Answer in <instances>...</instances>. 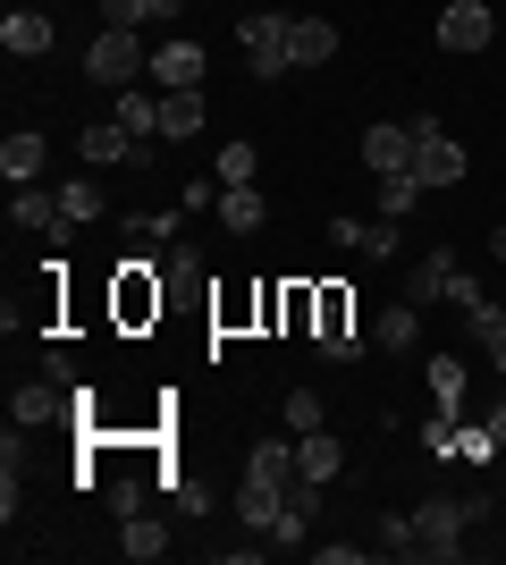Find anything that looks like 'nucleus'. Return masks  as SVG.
<instances>
[{"label":"nucleus","mask_w":506,"mask_h":565,"mask_svg":"<svg viewBox=\"0 0 506 565\" xmlns=\"http://www.w3.org/2000/svg\"><path fill=\"white\" fill-rule=\"evenodd\" d=\"M144 68H152V60H144V43H136V25H101L94 43H85V76L110 85V94H127Z\"/></svg>","instance_id":"1"},{"label":"nucleus","mask_w":506,"mask_h":565,"mask_svg":"<svg viewBox=\"0 0 506 565\" xmlns=\"http://www.w3.org/2000/svg\"><path fill=\"white\" fill-rule=\"evenodd\" d=\"M473 515H482V498H422V507H413V541H422V557H456Z\"/></svg>","instance_id":"2"},{"label":"nucleus","mask_w":506,"mask_h":565,"mask_svg":"<svg viewBox=\"0 0 506 565\" xmlns=\"http://www.w3.org/2000/svg\"><path fill=\"white\" fill-rule=\"evenodd\" d=\"M406 127H413V178H422V186H456L464 169H473V161H464V143L448 136V127H439L431 110H422V118H406Z\"/></svg>","instance_id":"3"},{"label":"nucleus","mask_w":506,"mask_h":565,"mask_svg":"<svg viewBox=\"0 0 506 565\" xmlns=\"http://www.w3.org/2000/svg\"><path fill=\"white\" fill-rule=\"evenodd\" d=\"M489 34H506L489 18V0H448L439 9V51H489Z\"/></svg>","instance_id":"4"},{"label":"nucleus","mask_w":506,"mask_h":565,"mask_svg":"<svg viewBox=\"0 0 506 565\" xmlns=\"http://www.w3.org/2000/svg\"><path fill=\"white\" fill-rule=\"evenodd\" d=\"M76 152H85L94 169H119V161H136V169H144V161H152V143H144V136H127L119 118H101V127H85V136H76Z\"/></svg>","instance_id":"5"},{"label":"nucleus","mask_w":506,"mask_h":565,"mask_svg":"<svg viewBox=\"0 0 506 565\" xmlns=\"http://www.w3.org/2000/svg\"><path fill=\"white\" fill-rule=\"evenodd\" d=\"M9 220H18V228H34V236H68V228H76V220L60 212V186H43V178L9 194Z\"/></svg>","instance_id":"6"},{"label":"nucleus","mask_w":506,"mask_h":565,"mask_svg":"<svg viewBox=\"0 0 506 565\" xmlns=\"http://www.w3.org/2000/svg\"><path fill=\"white\" fill-rule=\"evenodd\" d=\"M237 43L254 60V76H288V18H245Z\"/></svg>","instance_id":"7"},{"label":"nucleus","mask_w":506,"mask_h":565,"mask_svg":"<svg viewBox=\"0 0 506 565\" xmlns=\"http://www.w3.org/2000/svg\"><path fill=\"white\" fill-rule=\"evenodd\" d=\"M152 85L161 94H203V43H161L152 51Z\"/></svg>","instance_id":"8"},{"label":"nucleus","mask_w":506,"mask_h":565,"mask_svg":"<svg viewBox=\"0 0 506 565\" xmlns=\"http://www.w3.org/2000/svg\"><path fill=\"white\" fill-rule=\"evenodd\" d=\"M279 507H288V481H262V472H245V481H237V523L270 532V523H279Z\"/></svg>","instance_id":"9"},{"label":"nucleus","mask_w":506,"mask_h":565,"mask_svg":"<svg viewBox=\"0 0 506 565\" xmlns=\"http://www.w3.org/2000/svg\"><path fill=\"white\" fill-rule=\"evenodd\" d=\"M363 169H372V178L413 169V127H363Z\"/></svg>","instance_id":"10"},{"label":"nucleus","mask_w":506,"mask_h":565,"mask_svg":"<svg viewBox=\"0 0 506 565\" xmlns=\"http://www.w3.org/2000/svg\"><path fill=\"white\" fill-rule=\"evenodd\" d=\"M330 236H337V245H355V254H372V262L397 254V220H355V212H337Z\"/></svg>","instance_id":"11"},{"label":"nucleus","mask_w":506,"mask_h":565,"mask_svg":"<svg viewBox=\"0 0 506 565\" xmlns=\"http://www.w3.org/2000/svg\"><path fill=\"white\" fill-rule=\"evenodd\" d=\"M337 51V25L330 18H288V68H321Z\"/></svg>","instance_id":"12"},{"label":"nucleus","mask_w":506,"mask_h":565,"mask_svg":"<svg viewBox=\"0 0 506 565\" xmlns=\"http://www.w3.org/2000/svg\"><path fill=\"white\" fill-rule=\"evenodd\" d=\"M448 270H456V254H448V245H439V254H422L406 270V305L422 312V305H448Z\"/></svg>","instance_id":"13"},{"label":"nucleus","mask_w":506,"mask_h":565,"mask_svg":"<svg viewBox=\"0 0 506 565\" xmlns=\"http://www.w3.org/2000/svg\"><path fill=\"white\" fill-rule=\"evenodd\" d=\"M0 43H9V60H43L51 51V18L43 9H9V18H0Z\"/></svg>","instance_id":"14"},{"label":"nucleus","mask_w":506,"mask_h":565,"mask_svg":"<svg viewBox=\"0 0 506 565\" xmlns=\"http://www.w3.org/2000/svg\"><path fill=\"white\" fill-rule=\"evenodd\" d=\"M119 312L127 321H144V312H161V279H152V262H119Z\"/></svg>","instance_id":"15"},{"label":"nucleus","mask_w":506,"mask_h":565,"mask_svg":"<svg viewBox=\"0 0 506 565\" xmlns=\"http://www.w3.org/2000/svg\"><path fill=\"white\" fill-rule=\"evenodd\" d=\"M337 465H346V448L330 439V423L295 439V472H304V481H337Z\"/></svg>","instance_id":"16"},{"label":"nucleus","mask_w":506,"mask_h":565,"mask_svg":"<svg viewBox=\"0 0 506 565\" xmlns=\"http://www.w3.org/2000/svg\"><path fill=\"white\" fill-rule=\"evenodd\" d=\"M0 178H9V186H34V178H43V136H0Z\"/></svg>","instance_id":"17"},{"label":"nucleus","mask_w":506,"mask_h":565,"mask_svg":"<svg viewBox=\"0 0 506 565\" xmlns=\"http://www.w3.org/2000/svg\"><path fill=\"white\" fill-rule=\"evenodd\" d=\"M212 212H219V228L254 236V228H262V220H270V203H262V194H254V186H219V203H212Z\"/></svg>","instance_id":"18"},{"label":"nucleus","mask_w":506,"mask_h":565,"mask_svg":"<svg viewBox=\"0 0 506 565\" xmlns=\"http://www.w3.org/2000/svg\"><path fill=\"white\" fill-rule=\"evenodd\" d=\"M9 423H25V430L60 423V388H51V380H25L18 397H9Z\"/></svg>","instance_id":"19"},{"label":"nucleus","mask_w":506,"mask_h":565,"mask_svg":"<svg viewBox=\"0 0 506 565\" xmlns=\"http://www.w3.org/2000/svg\"><path fill=\"white\" fill-rule=\"evenodd\" d=\"M413 338H422V312L397 296V305L380 312V330H372V347H388V354H413Z\"/></svg>","instance_id":"20"},{"label":"nucleus","mask_w":506,"mask_h":565,"mask_svg":"<svg viewBox=\"0 0 506 565\" xmlns=\"http://www.w3.org/2000/svg\"><path fill=\"white\" fill-rule=\"evenodd\" d=\"M110 118H119V127H127V136H161V102H152L144 94V85H127V94H119V110H110Z\"/></svg>","instance_id":"21"},{"label":"nucleus","mask_w":506,"mask_h":565,"mask_svg":"<svg viewBox=\"0 0 506 565\" xmlns=\"http://www.w3.org/2000/svg\"><path fill=\"white\" fill-rule=\"evenodd\" d=\"M245 472H262V481H295V430H288V439H254Z\"/></svg>","instance_id":"22"},{"label":"nucleus","mask_w":506,"mask_h":565,"mask_svg":"<svg viewBox=\"0 0 506 565\" xmlns=\"http://www.w3.org/2000/svg\"><path fill=\"white\" fill-rule=\"evenodd\" d=\"M413 203H422V178H413V169H388L380 178V220H406Z\"/></svg>","instance_id":"23"},{"label":"nucleus","mask_w":506,"mask_h":565,"mask_svg":"<svg viewBox=\"0 0 506 565\" xmlns=\"http://www.w3.org/2000/svg\"><path fill=\"white\" fill-rule=\"evenodd\" d=\"M431 397H439V414L464 405V354H431Z\"/></svg>","instance_id":"24"},{"label":"nucleus","mask_w":506,"mask_h":565,"mask_svg":"<svg viewBox=\"0 0 506 565\" xmlns=\"http://www.w3.org/2000/svg\"><path fill=\"white\" fill-rule=\"evenodd\" d=\"M161 136H203V94H161Z\"/></svg>","instance_id":"25"},{"label":"nucleus","mask_w":506,"mask_h":565,"mask_svg":"<svg viewBox=\"0 0 506 565\" xmlns=\"http://www.w3.org/2000/svg\"><path fill=\"white\" fill-rule=\"evenodd\" d=\"M119 548H127V557H136V565H152V557H161V548H169V532H161V523H152V515H127Z\"/></svg>","instance_id":"26"},{"label":"nucleus","mask_w":506,"mask_h":565,"mask_svg":"<svg viewBox=\"0 0 506 565\" xmlns=\"http://www.w3.org/2000/svg\"><path fill=\"white\" fill-rule=\"evenodd\" d=\"M254 169H262V152H254L245 136L219 143V186H254Z\"/></svg>","instance_id":"27"},{"label":"nucleus","mask_w":506,"mask_h":565,"mask_svg":"<svg viewBox=\"0 0 506 565\" xmlns=\"http://www.w3.org/2000/svg\"><path fill=\"white\" fill-rule=\"evenodd\" d=\"M60 212H68L76 228H94V220H101V186H94V178H68V186H60Z\"/></svg>","instance_id":"28"},{"label":"nucleus","mask_w":506,"mask_h":565,"mask_svg":"<svg viewBox=\"0 0 506 565\" xmlns=\"http://www.w3.org/2000/svg\"><path fill=\"white\" fill-rule=\"evenodd\" d=\"M473 338H482V354L506 372V305H482V312H473Z\"/></svg>","instance_id":"29"},{"label":"nucleus","mask_w":506,"mask_h":565,"mask_svg":"<svg viewBox=\"0 0 506 565\" xmlns=\"http://www.w3.org/2000/svg\"><path fill=\"white\" fill-rule=\"evenodd\" d=\"M456 456H464V465H489V472H498V456H506V439H498V430H456Z\"/></svg>","instance_id":"30"},{"label":"nucleus","mask_w":506,"mask_h":565,"mask_svg":"<svg viewBox=\"0 0 506 565\" xmlns=\"http://www.w3.org/2000/svg\"><path fill=\"white\" fill-rule=\"evenodd\" d=\"M127 236H136V254H152V245H177V212H144V220H127Z\"/></svg>","instance_id":"31"},{"label":"nucleus","mask_w":506,"mask_h":565,"mask_svg":"<svg viewBox=\"0 0 506 565\" xmlns=\"http://www.w3.org/2000/svg\"><path fill=\"white\" fill-rule=\"evenodd\" d=\"M304 532H313V515H304V507H279V523H270L262 541H270V548H288V557H295V548H304Z\"/></svg>","instance_id":"32"},{"label":"nucleus","mask_w":506,"mask_h":565,"mask_svg":"<svg viewBox=\"0 0 506 565\" xmlns=\"http://www.w3.org/2000/svg\"><path fill=\"white\" fill-rule=\"evenodd\" d=\"M380 548H388V557H422V541H413V515H380Z\"/></svg>","instance_id":"33"},{"label":"nucleus","mask_w":506,"mask_h":565,"mask_svg":"<svg viewBox=\"0 0 506 565\" xmlns=\"http://www.w3.org/2000/svg\"><path fill=\"white\" fill-rule=\"evenodd\" d=\"M448 305H456L464 321H473V312H482L489 296H482V279H473V270H448Z\"/></svg>","instance_id":"34"},{"label":"nucleus","mask_w":506,"mask_h":565,"mask_svg":"<svg viewBox=\"0 0 506 565\" xmlns=\"http://www.w3.org/2000/svg\"><path fill=\"white\" fill-rule=\"evenodd\" d=\"M288 430H295V439L321 430V397H313V388H288Z\"/></svg>","instance_id":"35"},{"label":"nucleus","mask_w":506,"mask_h":565,"mask_svg":"<svg viewBox=\"0 0 506 565\" xmlns=\"http://www.w3.org/2000/svg\"><path fill=\"white\" fill-rule=\"evenodd\" d=\"M152 0H101V25H144Z\"/></svg>","instance_id":"36"},{"label":"nucleus","mask_w":506,"mask_h":565,"mask_svg":"<svg viewBox=\"0 0 506 565\" xmlns=\"http://www.w3.org/2000/svg\"><path fill=\"white\" fill-rule=\"evenodd\" d=\"M456 430H464V423H456V414H439V423H431V430H422V448H431V456H456Z\"/></svg>","instance_id":"37"},{"label":"nucleus","mask_w":506,"mask_h":565,"mask_svg":"<svg viewBox=\"0 0 506 565\" xmlns=\"http://www.w3.org/2000/svg\"><path fill=\"white\" fill-rule=\"evenodd\" d=\"M363 347H372V338H355V330H330V338H321V354H330V363H355Z\"/></svg>","instance_id":"38"},{"label":"nucleus","mask_w":506,"mask_h":565,"mask_svg":"<svg viewBox=\"0 0 506 565\" xmlns=\"http://www.w3.org/2000/svg\"><path fill=\"white\" fill-rule=\"evenodd\" d=\"M110 507H119V515H144V481H110Z\"/></svg>","instance_id":"39"},{"label":"nucleus","mask_w":506,"mask_h":565,"mask_svg":"<svg viewBox=\"0 0 506 565\" xmlns=\"http://www.w3.org/2000/svg\"><path fill=\"white\" fill-rule=\"evenodd\" d=\"M313 557H321V565H363V548H355V541H321Z\"/></svg>","instance_id":"40"},{"label":"nucleus","mask_w":506,"mask_h":565,"mask_svg":"<svg viewBox=\"0 0 506 565\" xmlns=\"http://www.w3.org/2000/svg\"><path fill=\"white\" fill-rule=\"evenodd\" d=\"M489 254H498V262H506V220H498V228H489Z\"/></svg>","instance_id":"41"},{"label":"nucleus","mask_w":506,"mask_h":565,"mask_svg":"<svg viewBox=\"0 0 506 565\" xmlns=\"http://www.w3.org/2000/svg\"><path fill=\"white\" fill-rule=\"evenodd\" d=\"M489 430H498V439H506V397H498V405H489Z\"/></svg>","instance_id":"42"}]
</instances>
